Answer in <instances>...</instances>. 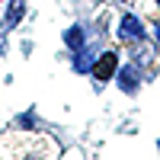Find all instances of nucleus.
<instances>
[{"label": "nucleus", "mask_w": 160, "mask_h": 160, "mask_svg": "<svg viewBox=\"0 0 160 160\" xmlns=\"http://www.w3.org/2000/svg\"><path fill=\"white\" fill-rule=\"evenodd\" d=\"M58 148L51 138H19V135H3L0 144V160H55Z\"/></svg>", "instance_id": "f257e3e1"}, {"label": "nucleus", "mask_w": 160, "mask_h": 160, "mask_svg": "<svg viewBox=\"0 0 160 160\" xmlns=\"http://www.w3.org/2000/svg\"><path fill=\"white\" fill-rule=\"evenodd\" d=\"M118 38H122V42H128V45H141V42H144V26L135 19V13H125V16H122Z\"/></svg>", "instance_id": "f03ea898"}, {"label": "nucleus", "mask_w": 160, "mask_h": 160, "mask_svg": "<svg viewBox=\"0 0 160 160\" xmlns=\"http://www.w3.org/2000/svg\"><path fill=\"white\" fill-rule=\"evenodd\" d=\"M115 71H118V55H115V51H106V55H99L96 64H93V77H96L99 83H106V80H109Z\"/></svg>", "instance_id": "7ed1b4c3"}, {"label": "nucleus", "mask_w": 160, "mask_h": 160, "mask_svg": "<svg viewBox=\"0 0 160 160\" xmlns=\"http://www.w3.org/2000/svg\"><path fill=\"white\" fill-rule=\"evenodd\" d=\"M118 83H122V90H125V93H135V87H138V71H135V61H131L128 68H122V74H118Z\"/></svg>", "instance_id": "20e7f679"}, {"label": "nucleus", "mask_w": 160, "mask_h": 160, "mask_svg": "<svg viewBox=\"0 0 160 160\" xmlns=\"http://www.w3.org/2000/svg\"><path fill=\"white\" fill-rule=\"evenodd\" d=\"M83 29H80V26H74V29H68V32H64V42H68L71 48H83Z\"/></svg>", "instance_id": "39448f33"}, {"label": "nucleus", "mask_w": 160, "mask_h": 160, "mask_svg": "<svg viewBox=\"0 0 160 160\" xmlns=\"http://www.w3.org/2000/svg\"><path fill=\"white\" fill-rule=\"evenodd\" d=\"M22 10H26V3H22V0H13V3H10V16H7V29H13V26H16V22L22 19Z\"/></svg>", "instance_id": "423d86ee"}, {"label": "nucleus", "mask_w": 160, "mask_h": 160, "mask_svg": "<svg viewBox=\"0 0 160 160\" xmlns=\"http://www.w3.org/2000/svg\"><path fill=\"white\" fill-rule=\"evenodd\" d=\"M157 42H160V26H157Z\"/></svg>", "instance_id": "0eeeda50"}, {"label": "nucleus", "mask_w": 160, "mask_h": 160, "mask_svg": "<svg viewBox=\"0 0 160 160\" xmlns=\"http://www.w3.org/2000/svg\"><path fill=\"white\" fill-rule=\"evenodd\" d=\"M157 3H160V0H157Z\"/></svg>", "instance_id": "6e6552de"}]
</instances>
